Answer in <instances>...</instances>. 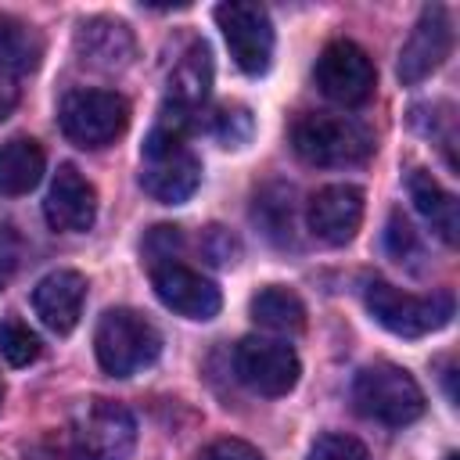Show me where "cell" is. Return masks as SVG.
Here are the masks:
<instances>
[{"label":"cell","instance_id":"obj_13","mask_svg":"<svg viewBox=\"0 0 460 460\" xmlns=\"http://www.w3.org/2000/svg\"><path fill=\"white\" fill-rule=\"evenodd\" d=\"M453 50V22L449 11L442 4H431L420 11L413 32L406 36L402 50H399V79L406 86H417L420 79H428Z\"/></svg>","mask_w":460,"mask_h":460},{"label":"cell","instance_id":"obj_3","mask_svg":"<svg viewBox=\"0 0 460 460\" xmlns=\"http://www.w3.org/2000/svg\"><path fill=\"white\" fill-rule=\"evenodd\" d=\"M198 183L201 162L187 147V137L155 126L140 151V187L162 205H180L198 190Z\"/></svg>","mask_w":460,"mask_h":460},{"label":"cell","instance_id":"obj_18","mask_svg":"<svg viewBox=\"0 0 460 460\" xmlns=\"http://www.w3.org/2000/svg\"><path fill=\"white\" fill-rule=\"evenodd\" d=\"M406 190H410L413 208L424 216V223H428L446 244H456V237H460L456 198H453L428 169H410V172H406Z\"/></svg>","mask_w":460,"mask_h":460},{"label":"cell","instance_id":"obj_29","mask_svg":"<svg viewBox=\"0 0 460 460\" xmlns=\"http://www.w3.org/2000/svg\"><path fill=\"white\" fill-rule=\"evenodd\" d=\"M205 252H208L212 262H219V266L237 262V241H234L223 226H208V234H205Z\"/></svg>","mask_w":460,"mask_h":460},{"label":"cell","instance_id":"obj_19","mask_svg":"<svg viewBox=\"0 0 460 460\" xmlns=\"http://www.w3.org/2000/svg\"><path fill=\"white\" fill-rule=\"evenodd\" d=\"M43 165H47V155H43L40 140H32V137L4 140L0 144V194H7V198L29 194L43 180Z\"/></svg>","mask_w":460,"mask_h":460},{"label":"cell","instance_id":"obj_14","mask_svg":"<svg viewBox=\"0 0 460 460\" xmlns=\"http://www.w3.org/2000/svg\"><path fill=\"white\" fill-rule=\"evenodd\" d=\"M43 216L50 223V230L61 234H86L97 219V190L93 183L75 169V165H61L50 180L47 201H43Z\"/></svg>","mask_w":460,"mask_h":460},{"label":"cell","instance_id":"obj_8","mask_svg":"<svg viewBox=\"0 0 460 460\" xmlns=\"http://www.w3.org/2000/svg\"><path fill=\"white\" fill-rule=\"evenodd\" d=\"M208 90H212V54H208V47L201 40H194L180 54V61L172 65V72H169L162 111H158V122L155 126L187 137L194 115L208 101Z\"/></svg>","mask_w":460,"mask_h":460},{"label":"cell","instance_id":"obj_5","mask_svg":"<svg viewBox=\"0 0 460 460\" xmlns=\"http://www.w3.org/2000/svg\"><path fill=\"white\" fill-rule=\"evenodd\" d=\"M363 302H367L370 316L399 338H424V334L446 327L453 316V295L449 291L406 295L381 277H370L363 284Z\"/></svg>","mask_w":460,"mask_h":460},{"label":"cell","instance_id":"obj_10","mask_svg":"<svg viewBox=\"0 0 460 460\" xmlns=\"http://www.w3.org/2000/svg\"><path fill=\"white\" fill-rule=\"evenodd\" d=\"M234 370L241 377V385H248L259 395H288L298 385L302 363L295 356V349L288 341L277 338H241L234 349Z\"/></svg>","mask_w":460,"mask_h":460},{"label":"cell","instance_id":"obj_23","mask_svg":"<svg viewBox=\"0 0 460 460\" xmlns=\"http://www.w3.org/2000/svg\"><path fill=\"white\" fill-rule=\"evenodd\" d=\"M0 356L11 363V367H29L36 356H40V338L14 316H4L0 320Z\"/></svg>","mask_w":460,"mask_h":460},{"label":"cell","instance_id":"obj_2","mask_svg":"<svg viewBox=\"0 0 460 460\" xmlns=\"http://www.w3.org/2000/svg\"><path fill=\"white\" fill-rule=\"evenodd\" d=\"M352 402L367 420L406 428L424 413V392L410 370L395 363H370L352 381Z\"/></svg>","mask_w":460,"mask_h":460},{"label":"cell","instance_id":"obj_1","mask_svg":"<svg viewBox=\"0 0 460 460\" xmlns=\"http://www.w3.org/2000/svg\"><path fill=\"white\" fill-rule=\"evenodd\" d=\"M291 147L305 165L334 169V165H359L374 151V137L349 115L309 111L291 126Z\"/></svg>","mask_w":460,"mask_h":460},{"label":"cell","instance_id":"obj_16","mask_svg":"<svg viewBox=\"0 0 460 460\" xmlns=\"http://www.w3.org/2000/svg\"><path fill=\"white\" fill-rule=\"evenodd\" d=\"M75 58L93 72H122L137 58V40L119 18H90L75 29Z\"/></svg>","mask_w":460,"mask_h":460},{"label":"cell","instance_id":"obj_7","mask_svg":"<svg viewBox=\"0 0 460 460\" xmlns=\"http://www.w3.org/2000/svg\"><path fill=\"white\" fill-rule=\"evenodd\" d=\"M61 133L79 147H104L129 126V104L115 90H72L58 108Z\"/></svg>","mask_w":460,"mask_h":460},{"label":"cell","instance_id":"obj_15","mask_svg":"<svg viewBox=\"0 0 460 460\" xmlns=\"http://www.w3.org/2000/svg\"><path fill=\"white\" fill-rule=\"evenodd\" d=\"M305 223L323 244H345L363 223V190L352 183L320 187L305 205Z\"/></svg>","mask_w":460,"mask_h":460},{"label":"cell","instance_id":"obj_24","mask_svg":"<svg viewBox=\"0 0 460 460\" xmlns=\"http://www.w3.org/2000/svg\"><path fill=\"white\" fill-rule=\"evenodd\" d=\"M385 248H388V255H392L395 262H402V266H410V270H417V262L424 259V244H420L417 230L410 226V219H406L402 212H392V216H388Z\"/></svg>","mask_w":460,"mask_h":460},{"label":"cell","instance_id":"obj_17","mask_svg":"<svg viewBox=\"0 0 460 460\" xmlns=\"http://www.w3.org/2000/svg\"><path fill=\"white\" fill-rule=\"evenodd\" d=\"M86 302V277L75 270H54L32 288V309L54 334L75 331Z\"/></svg>","mask_w":460,"mask_h":460},{"label":"cell","instance_id":"obj_21","mask_svg":"<svg viewBox=\"0 0 460 460\" xmlns=\"http://www.w3.org/2000/svg\"><path fill=\"white\" fill-rule=\"evenodd\" d=\"M252 320L277 334H298L305 327V305L291 288L270 284L252 298Z\"/></svg>","mask_w":460,"mask_h":460},{"label":"cell","instance_id":"obj_6","mask_svg":"<svg viewBox=\"0 0 460 460\" xmlns=\"http://www.w3.org/2000/svg\"><path fill=\"white\" fill-rule=\"evenodd\" d=\"M79 460H129L137 446V420L115 399H86L72 420Z\"/></svg>","mask_w":460,"mask_h":460},{"label":"cell","instance_id":"obj_28","mask_svg":"<svg viewBox=\"0 0 460 460\" xmlns=\"http://www.w3.org/2000/svg\"><path fill=\"white\" fill-rule=\"evenodd\" d=\"M18 259H22V237H18V230L11 223L0 219V288L18 270Z\"/></svg>","mask_w":460,"mask_h":460},{"label":"cell","instance_id":"obj_4","mask_svg":"<svg viewBox=\"0 0 460 460\" xmlns=\"http://www.w3.org/2000/svg\"><path fill=\"white\" fill-rule=\"evenodd\" d=\"M93 352L104 374L111 377H133L144 367H151L162 352V334L151 320H144L133 309H108L97 320L93 331Z\"/></svg>","mask_w":460,"mask_h":460},{"label":"cell","instance_id":"obj_20","mask_svg":"<svg viewBox=\"0 0 460 460\" xmlns=\"http://www.w3.org/2000/svg\"><path fill=\"white\" fill-rule=\"evenodd\" d=\"M43 58V40L32 25L0 14V83H22Z\"/></svg>","mask_w":460,"mask_h":460},{"label":"cell","instance_id":"obj_9","mask_svg":"<svg viewBox=\"0 0 460 460\" xmlns=\"http://www.w3.org/2000/svg\"><path fill=\"white\" fill-rule=\"evenodd\" d=\"M313 79L320 86L323 97H331L334 104L356 108L363 101H370L374 83H377V68L370 61V54L352 43V40H331L313 68Z\"/></svg>","mask_w":460,"mask_h":460},{"label":"cell","instance_id":"obj_22","mask_svg":"<svg viewBox=\"0 0 460 460\" xmlns=\"http://www.w3.org/2000/svg\"><path fill=\"white\" fill-rule=\"evenodd\" d=\"M255 219L266 226V234L277 244H288V237H291V190L288 187H266L255 198Z\"/></svg>","mask_w":460,"mask_h":460},{"label":"cell","instance_id":"obj_11","mask_svg":"<svg viewBox=\"0 0 460 460\" xmlns=\"http://www.w3.org/2000/svg\"><path fill=\"white\" fill-rule=\"evenodd\" d=\"M216 22L223 29V40H226L237 68L244 75H262L273 61V22H270L266 7L230 0V4L216 7Z\"/></svg>","mask_w":460,"mask_h":460},{"label":"cell","instance_id":"obj_30","mask_svg":"<svg viewBox=\"0 0 460 460\" xmlns=\"http://www.w3.org/2000/svg\"><path fill=\"white\" fill-rule=\"evenodd\" d=\"M180 244V226H155L144 252L151 255V262H162V259H172V248Z\"/></svg>","mask_w":460,"mask_h":460},{"label":"cell","instance_id":"obj_12","mask_svg":"<svg viewBox=\"0 0 460 460\" xmlns=\"http://www.w3.org/2000/svg\"><path fill=\"white\" fill-rule=\"evenodd\" d=\"M151 288L165 309H172L187 320H212L223 305L219 288L180 259L151 262Z\"/></svg>","mask_w":460,"mask_h":460},{"label":"cell","instance_id":"obj_26","mask_svg":"<svg viewBox=\"0 0 460 460\" xmlns=\"http://www.w3.org/2000/svg\"><path fill=\"white\" fill-rule=\"evenodd\" d=\"M309 460H370L363 442L352 435H320L309 449Z\"/></svg>","mask_w":460,"mask_h":460},{"label":"cell","instance_id":"obj_31","mask_svg":"<svg viewBox=\"0 0 460 460\" xmlns=\"http://www.w3.org/2000/svg\"><path fill=\"white\" fill-rule=\"evenodd\" d=\"M18 104V83H0V119H7Z\"/></svg>","mask_w":460,"mask_h":460},{"label":"cell","instance_id":"obj_25","mask_svg":"<svg viewBox=\"0 0 460 460\" xmlns=\"http://www.w3.org/2000/svg\"><path fill=\"white\" fill-rule=\"evenodd\" d=\"M252 129H255L252 111H248V108H241V104L219 108V111H216V119H212V133H216V140H219L223 147H241V144H248Z\"/></svg>","mask_w":460,"mask_h":460},{"label":"cell","instance_id":"obj_32","mask_svg":"<svg viewBox=\"0 0 460 460\" xmlns=\"http://www.w3.org/2000/svg\"><path fill=\"white\" fill-rule=\"evenodd\" d=\"M0 402H4V381H0Z\"/></svg>","mask_w":460,"mask_h":460},{"label":"cell","instance_id":"obj_27","mask_svg":"<svg viewBox=\"0 0 460 460\" xmlns=\"http://www.w3.org/2000/svg\"><path fill=\"white\" fill-rule=\"evenodd\" d=\"M198 460H266L252 442H241V438H219L212 446H205L198 453Z\"/></svg>","mask_w":460,"mask_h":460}]
</instances>
